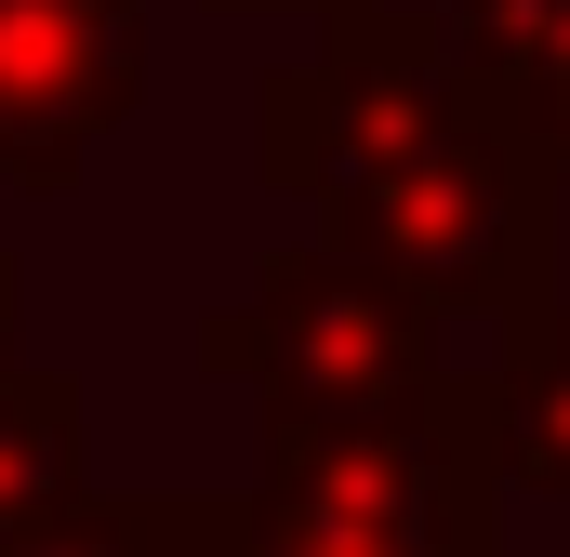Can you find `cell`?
<instances>
[{
  "mask_svg": "<svg viewBox=\"0 0 570 557\" xmlns=\"http://www.w3.org/2000/svg\"><path fill=\"white\" fill-rule=\"evenodd\" d=\"M13 332H27V266H13V240H0V359H13Z\"/></svg>",
  "mask_w": 570,
  "mask_h": 557,
  "instance_id": "10",
  "label": "cell"
},
{
  "mask_svg": "<svg viewBox=\"0 0 570 557\" xmlns=\"http://www.w3.org/2000/svg\"><path fill=\"white\" fill-rule=\"evenodd\" d=\"M213 385H253V438H332V424H385L438 399L464 359H451V319H438L412 278L358 266L332 226L266 240L253 278L186 332Z\"/></svg>",
  "mask_w": 570,
  "mask_h": 557,
  "instance_id": "2",
  "label": "cell"
},
{
  "mask_svg": "<svg viewBox=\"0 0 570 557\" xmlns=\"http://www.w3.org/2000/svg\"><path fill=\"white\" fill-rule=\"evenodd\" d=\"M253 186L305 199L358 266L412 278L438 319L531 332L544 305H570L558 278L570 173L464 80L451 13H412V0L332 13L318 53L253 94Z\"/></svg>",
  "mask_w": 570,
  "mask_h": 557,
  "instance_id": "1",
  "label": "cell"
},
{
  "mask_svg": "<svg viewBox=\"0 0 570 557\" xmlns=\"http://www.w3.org/2000/svg\"><path fill=\"white\" fill-rule=\"evenodd\" d=\"M213 545H226V505H120V491H94L53 531H13L0 557H213Z\"/></svg>",
  "mask_w": 570,
  "mask_h": 557,
  "instance_id": "8",
  "label": "cell"
},
{
  "mask_svg": "<svg viewBox=\"0 0 570 557\" xmlns=\"http://www.w3.org/2000/svg\"><path fill=\"white\" fill-rule=\"evenodd\" d=\"M491 451L504 491L570 505V305H544L531 332H491Z\"/></svg>",
  "mask_w": 570,
  "mask_h": 557,
  "instance_id": "7",
  "label": "cell"
},
{
  "mask_svg": "<svg viewBox=\"0 0 570 557\" xmlns=\"http://www.w3.org/2000/svg\"><path fill=\"white\" fill-rule=\"evenodd\" d=\"M213 557H372V545H345V531H305V518H279V505H226V545Z\"/></svg>",
  "mask_w": 570,
  "mask_h": 557,
  "instance_id": "9",
  "label": "cell"
},
{
  "mask_svg": "<svg viewBox=\"0 0 570 557\" xmlns=\"http://www.w3.org/2000/svg\"><path fill=\"white\" fill-rule=\"evenodd\" d=\"M253 505L305 531H345L372 557H504V451H491V359L438 399L332 438H253Z\"/></svg>",
  "mask_w": 570,
  "mask_h": 557,
  "instance_id": "3",
  "label": "cell"
},
{
  "mask_svg": "<svg viewBox=\"0 0 570 557\" xmlns=\"http://www.w3.org/2000/svg\"><path fill=\"white\" fill-rule=\"evenodd\" d=\"M94 505V412L53 359H0V545Z\"/></svg>",
  "mask_w": 570,
  "mask_h": 557,
  "instance_id": "6",
  "label": "cell"
},
{
  "mask_svg": "<svg viewBox=\"0 0 570 557\" xmlns=\"http://www.w3.org/2000/svg\"><path fill=\"white\" fill-rule=\"evenodd\" d=\"M464 80L570 173V0H438Z\"/></svg>",
  "mask_w": 570,
  "mask_h": 557,
  "instance_id": "5",
  "label": "cell"
},
{
  "mask_svg": "<svg viewBox=\"0 0 570 557\" xmlns=\"http://www.w3.org/2000/svg\"><path fill=\"white\" fill-rule=\"evenodd\" d=\"M146 107V0H0V186L67 199Z\"/></svg>",
  "mask_w": 570,
  "mask_h": 557,
  "instance_id": "4",
  "label": "cell"
},
{
  "mask_svg": "<svg viewBox=\"0 0 570 557\" xmlns=\"http://www.w3.org/2000/svg\"><path fill=\"white\" fill-rule=\"evenodd\" d=\"M213 13H318L332 27V13H372V0H213Z\"/></svg>",
  "mask_w": 570,
  "mask_h": 557,
  "instance_id": "11",
  "label": "cell"
}]
</instances>
